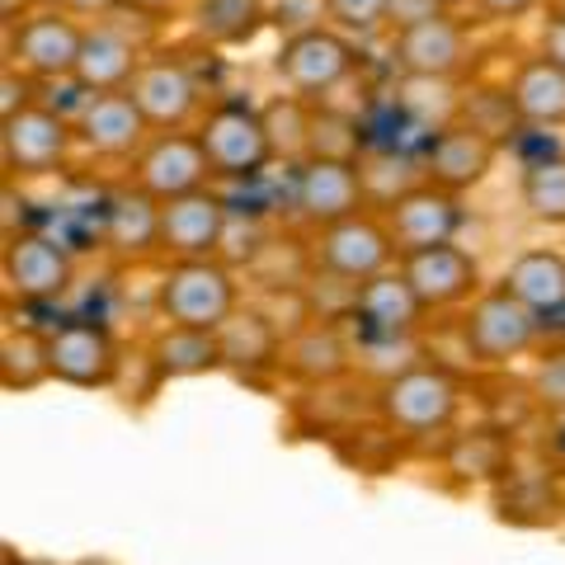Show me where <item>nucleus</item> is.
I'll return each mask as SVG.
<instances>
[{
    "instance_id": "obj_1",
    "label": "nucleus",
    "mask_w": 565,
    "mask_h": 565,
    "mask_svg": "<svg viewBox=\"0 0 565 565\" xmlns=\"http://www.w3.org/2000/svg\"><path fill=\"white\" fill-rule=\"evenodd\" d=\"M377 415L396 438L448 434L462 415V377L444 363H411L377 386Z\"/></svg>"
},
{
    "instance_id": "obj_2",
    "label": "nucleus",
    "mask_w": 565,
    "mask_h": 565,
    "mask_svg": "<svg viewBox=\"0 0 565 565\" xmlns=\"http://www.w3.org/2000/svg\"><path fill=\"white\" fill-rule=\"evenodd\" d=\"M156 311L166 326L222 330L241 311L236 274L222 259H170L156 282Z\"/></svg>"
},
{
    "instance_id": "obj_3",
    "label": "nucleus",
    "mask_w": 565,
    "mask_h": 565,
    "mask_svg": "<svg viewBox=\"0 0 565 565\" xmlns=\"http://www.w3.org/2000/svg\"><path fill=\"white\" fill-rule=\"evenodd\" d=\"M199 141L207 151V166H212V180H259L278 156H274V141L269 128H264V109L245 99H222L199 118Z\"/></svg>"
},
{
    "instance_id": "obj_4",
    "label": "nucleus",
    "mask_w": 565,
    "mask_h": 565,
    "mask_svg": "<svg viewBox=\"0 0 565 565\" xmlns=\"http://www.w3.org/2000/svg\"><path fill=\"white\" fill-rule=\"evenodd\" d=\"M542 316L533 307H523L514 292L504 288H486L462 316V344H467V359L481 363V367H509L527 359L542 340Z\"/></svg>"
},
{
    "instance_id": "obj_5",
    "label": "nucleus",
    "mask_w": 565,
    "mask_h": 565,
    "mask_svg": "<svg viewBox=\"0 0 565 565\" xmlns=\"http://www.w3.org/2000/svg\"><path fill=\"white\" fill-rule=\"evenodd\" d=\"M311 259H316V269H321L326 278L359 288V282L396 269L401 250H396L392 232H386L382 212L363 207V212H353V217H344V222L321 226L316 241H311Z\"/></svg>"
},
{
    "instance_id": "obj_6",
    "label": "nucleus",
    "mask_w": 565,
    "mask_h": 565,
    "mask_svg": "<svg viewBox=\"0 0 565 565\" xmlns=\"http://www.w3.org/2000/svg\"><path fill=\"white\" fill-rule=\"evenodd\" d=\"M359 66V47H353L349 33L330 29V24H307L282 39V47L274 52V71L278 81L288 85V95H302V99H326L330 90L353 76Z\"/></svg>"
},
{
    "instance_id": "obj_7",
    "label": "nucleus",
    "mask_w": 565,
    "mask_h": 565,
    "mask_svg": "<svg viewBox=\"0 0 565 565\" xmlns=\"http://www.w3.org/2000/svg\"><path fill=\"white\" fill-rule=\"evenodd\" d=\"M76 147V118L57 114L52 104H24L20 114L0 118V166L6 180H43L66 166Z\"/></svg>"
},
{
    "instance_id": "obj_8",
    "label": "nucleus",
    "mask_w": 565,
    "mask_h": 565,
    "mask_svg": "<svg viewBox=\"0 0 565 565\" xmlns=\"http://www.w3.org/2000/svg\"><path fill=\"white\" fill-rule=\"evenodd\" d=\"M392 62H396V71L405 81L444 85L452 76H462L467 62H471L467 24L452 20V10H424V14H415V20L396 24Z\"/></svg>"
},
{
    "instance_id": "obj_9",
    "label": "nucleus",
    "mask_w": 565,
    "mask_h": 565,
    "mask_svg": "<svg viewBox=\"0 0 565 565\" xmlns=\"http://www.w3.org/2000/svg\"><path fill=\"white\" fill-rule=\"evenodd\" d=\"M85 47V24L71 20L66 10L47 6L24 14L20 24L6 29V66L24 71L29 81H76V62Z\"/></svg>"
},
{
    "instance_id": "obj_10",
    "label": "nucleus",
    "mask_w": 565,
    "mask_h": 565,
    "mask_svg": "<svg viewBox=\"0 0 565 565\" xmlns=\"http://www.w3.org/2000/svg\"><path fill=\"white\" fill-rule=\"evenodd\" d=\"M363 207H367L363 161H349V156H311V161L292 166V212L311 232L344 222Z\"/></svg>"
},
{
    "instance_id": "obj_11",
    "label": "nucleus",
    "mask_w": 565,
    "mask_h": 565,
    "mask_svg": "<svg viewBox=\"0 0 565 565\" xmlns=\"http://www.w3.org/2000/svg\"><path fill=\"white\" fill-rule=\"evenodd\" d=\"M43 344L52 382L76 386V392H104L118 382L122 349L104 321H62L43 334Z\"/></svg>"
},
{
    "instance_id": "obj_12",
    "label": "nucleus",
    "mask_w": 565,
    "mask_h": 565,
    "mask_svg": "<svg viewBox=\"0 0 565 565\" xmlns=\"http://www.w3.org/2000/svg\"><path fill=\"white\" fill-rule=\"evenodd\" d=\"M128 95L141 109V118L151 122V132H184L203 109V85L189 71V62L174 57V52H151L137 66Z\"/></svg>"
},
{
    "instance_id": "obj_13",
    "label": "nucleus",
    "mask_w": 565,
    "mask_h": 565,
    "mask_svg": "<svg viewBox=\"0 0 565 565\" xmlns=\"http://www.w3.org/2000/svg\"><path fill=\"white\" fill-rule=\"evenodd\" d=\"M386 232H392L401 255L429 250V245H448L457 232H462V193H448L429 180L405 184L401 193L382 203Z\"/></svg>"
},
{
    "instance_id": "obj_14",
    "label": "nucleus",
    "mask_w": 565,
    "mask_h": 565,
    "mask_svg": "<svg viewBox=\"0 0 565 565\" xmlns=\"http://www.w3.org/2000/svg\"><path fill=\"white\" fill-rule=\"evenodd\" d=\"M0 278H6V292L20 302H57L71 292L76 264H71V250L57 236L14 232L0 250Z\"/></svg>"
},
{
    "instance_id": "obj_15",
    "label": "nucleus",
    "mask_w": 565,
    "mask_h": 565,
    "mask_svg": "<svg viewBox=\"0 0 565 565\" xmlns=\"http://www.w3.org/2000/svg\"><path fill=\"white\" fill-rule=\"evenodd\" d=\"M212 180V166H207V151L199 132H151V141L137 151L132 161V184L141 193H151L156 203H170V199H184V193H199Z\"/></svg>"
},
{
    "instance_id": "obj_16",
    "label": "nucleus",
    "mask_w": 565,
    "mask_h": 565,
    "mask_svg": "<svg viewBox=\"0 0 565 565\" xmlns=\"http://www.w3.org/2000/svg\"><path fill=\"white\" fill-rule=\"evenodd\" d=\"M494 156H500V137H490L467 118H448L438 122L429 147H424V180L448 193H467L490 180Z\"/></svg>"
},
{
    "instance_id": "obj_17",
    "label": "nucleus",
    "mask_w": 565,
    "mask_h": 565,
    "mask_svg": "<svg viewBox=\"0 0 565 565\" xmlns=\"http://www.w3.org/2000/svg\"><path fill=\"white\" fill-rule=\"evenodd\" d=\"M396 269L405 274V282L419 292V302L429 311H452V307H471L476 297L486 292L481 282V264L471 250H462L457 241L448 245H429V250L401 255Z\"/></svg>"
},
{
    "instance_id": "obj_18",
    "label": "nucleus",
    "mask_w": 565,
    "mask_h": 565,
    "mask_svg": "<svg viewBox=\"0 0 565 565\" xmlns=\"http://www.w3.org/2000/svg\"><path fill=\"white\" fill-rule=\"evenodd\" d=\"M226 222H232L226 199L212 189L161 203V255L166 259H222Z\"/></svg>"
},
{
    "instance_id": "obj_19",
    "label": "nucleus",
    "mask_w": 565,
    "mask_h": 565,
    "mask_svg": "<svg viewBox=\"0 0 565 565\" xmlns=\"http://www.w3.org/2000/svg\"><path fill=\"white\" fill-rule=\"evenodd\" d=\"M147 141H151V122L141 118L128 90L85 95L76 114V147L99 156V161H137V151Z\"/></svg>"
},
{
    "instance_id": "obj_20",
    "label": "nucleus",
    "mask_w": 565,
    "mask_h": 565,
    "mask_svg": "<svg viewBox=\"0 0 565 565\" xmlns=\"http://www.w3.org/2000/svg\"><path fill=\"white\" fill-rule=\"evenodd\" d=\"M349 311L373 340H411V334L424 326V316H429V307L419 302V292L405 282L401 269H386L377 278L359 282Z\"/></svg>"
},
{
    "instance_id": "obj_21",
    "label": "nucleus",
    "mask_w": 565,
    "mask_h": 565,
    "mask_svg": "<svg viewBox=\"0 0 565 565\" xmlns=\"http://www.w3.org/2000/svg\"><path fill=\"white\" fill-rule=\"evenodd\" d=\"M99 245L122 264L161 255V203H156L151 193H141L137 184L118 189L109 207H104Z\"/></svg>"
},
{
    "instance_id": "obj_22",
    "label": "nucleus",
    "mask_w": 565,
    "mask_h": 565,
    "mask_svg": "<svg viewBox=\"0 0 565 565\" xmlns=\"http://www.w3.org/2000/svg\"><path fill=\"white\" fill-rule=\"evenodd\" d=\"M147 62L128 33H118L114 24H95L85 29V47H81V62H76V81L85 95H114V90H128L137 66Z\"/></svg>"
},
{
    "instance_id": "obj_23",
    "label": "nucleus",
    "mask_w": 565,
    "mask_h": 565,
    "mask_svg": "<svg viewBox=\"0 0 565 565\" xmlns=\"http://www.w3.org/2000/svg\"><path fill=\"white\" fill-rule=\"evenodd\" d=\"M282 373L302 386H330L349 373V344L334 321H307L282 340Z\"/></svg>"
},
{
    "instance_id": "obj_24",
    "label": "nucleus",
    "mask_w": 565,
    "mask_h": 565,
    "mask_svg": "<svg viewBox=\"0 0 565 565\" xmlns=\"http://www.w3.org/2000/svg\"><path fill=\"white\" fill-rule=\"evenodd\" d=\"M504 95L514 104V118L523 128H565V71L546 62L542 52L514 66Z\"/></svg>"
},
{
    "instance_id": "obj_25",
    "label": "nucleus",
    "mask_w": 565,
    "mask_h": 565,
    "mask_svg": "<svg viewBox=\"0 0 565 565\" xmlns=\"http://www.w3.org/2000/svg\"><path fill=\"white\" fill-rule=\"evenodd\" d=\"M217 340H222V363L232 367V373L259 377V373L282 367V340H288V334H282L278 321H269L264 311L241 307L232 321L217 330Z\"/></svg>"
},
{
    "instance_id": "obj_26",
    "label": "nucleus",
    "mask_w": 565,
    "mask_h": 565,
    "mask_svg": "<svg viewBox=\"0 0 565 565\" xmlns=\"http://www.w3.org/2000/svg\"><path fill=\"white\" fill-rule=\"evenodd\" d=\"M184 14L207 47H245L269 24V0H184Z\"/></svg>"
},
{
    "instance_id": "obj_27",
    "label": "nucleus",
    "mask_w": 565,
    "mask_h": 565,
    "mask_svg": "<svg viewBox=\"0 0 565 565\" xmlns=\"http://www.w3.org/2000/svg\"><path fill=\"white\" fill-rule=\"evenodd\" d=\"M147 359L156 367V377H170V382L207 377V373H217V367H226L217 330H193V326H161V334H156L147 349Z\"/></svg>"
},
{
    "instance_id": "obj_28",
    "label": "nucleus",
    "mask_w": 565,
    "mask_h": 565,
    "mask_svg": "<svg viewBox=\"0 0 565 565\" xmlns=\"http://www.w3.org/2000/svg\"><path fill=\"white\" fill-rule=\"evenodd\" d=\"M500 282L523 307H533L542 321H552V316L565 311V255L561 250H523L504 269Z\"/></svg>"
},
{
    "instance_id": "obj_29",
    "label": "nucleus",
    "mask_w": 565,
    "mask_h": 565,
    "mask_svg": "<svg viewBox=\"0 0 565 565\" xmlns=\"http://www.w3.org/2000/svg\"><path fill=\"white\" fill-rule=\"evenodd\" d=\"M264 128H269L274 156L282 166L311 161V147H316V109H311V99H302V95L269 99L264 104Z\"/></svg>"
},
{
    "instance_id": "obj_30",
    "label": "nucleus",
    "mask_w": 565,
    "mask_h": 565,
    "mask_svg": "<svg viewBox=\"0 0 565 565\" xmlns=\"http://www.w3.org/2000/svg\"><path fill=\"white\" fill-rule=\"evenodd\" d=\"M523 207L537 226H565V156H542L523 166Z\"/></svg>"
},
{
    "instance_id": "obj_31",
    "label": "nucleus",
    "mask_w": 565,
    "mask_h": 565,
    "mask_svg": "<svg viewBox=\"0 0 565 565\" xmlns=\"http://www.w3.org/2000/svg\"><path fill=\"white\" fill-rule=\"evenodd\" d=\"M500 514L514 523H556L561 519V494L546 476H519L509 471L500 486Z\"/></svg>"
},
{
    "instance_id": "obj_32",
    "label": "nucleus",
    "mask_w": 565,
    "mask_h": 565,
    "mask_svg": "<svg viewBox=\"0 0 565 565\" xmlns=\"http://www.w3.org/2000/svg\"><path fill=\"white\" fill-rule=\"evenodd\" d=\"M47 344L39 334H6V344H0V382L10 386V392H33L39 382H47Z\"/></svg>"
},
{
    "instance_id": "obj_33",
    "label": "nucleus",
    "mask_w": 565,
    "mask_h": 565,
    "mask_svg": "<svg viewBox=\"0 0 565 565\" xmlns=\"http://www.w3.org/2000/svg\"><path fill=\"white\" fill-rule=\"evenodd\" d=\"M321 10L330 29L349 33V39H373L392 24L396 0H321Z\"/></svg>"
},
{
    "instance_id": "obj_34",
    "label": "nucleus",
    "mask_w": 565,
    "mask_h": 565,
    "mask_svg": "<svg viewBox=\"0 0 565 565\" xmlns=\"http://www.w3.org/2000/svg\"><path fill=\"white\" fill-rule=\"evenodd\" d=\"M527 396L546 415H565V349H546L527 373Z\"/></svg>"
},
{
    "instance_id": "obj_35",
    "label": "nucleus",
    "mask_w": 565,
    "mask_h": 565,
    "mask_svg": "<svg viewBox=\"0 0 565 565\" xmlns=\"http://www.w3.org/2000/svg\"><path fill=\"white\" fill-rule=\"evenodd\" d=\"M0 90H6V99H0V118H10V114H20L24 104H33V81L14 66L0 71Z\"/></svg>"
},
{
    "instance_id": "obj_36",
    "label": "nucleus",
    "mask_w": 565,
    "mask_h": 565,
    "mask_svg": "<svg viewBox=\"0 0 565 565\" xmlns=\"http://www.w3.org/2000/svg\"><path fill=\"white\" fill-rule=\"evenodd\" d=\"M471 6L494 24H514V20H527V14L537 6H546V0H471Z\"/></svg>"
},
{
    "instance_id": "obj_37",
    "label": "nucleus",
    "mask_w": 565,
    "mask_h": 565,
    "mask_svg": "<svg viewBox=\"0 0 565 565\" xmlns=\"http://www.w3.org/2000/svg\"><path fill=\"white\" fill-rule=\"evenodd\" d=\"M537 52L565 71V20H552V14H546L542 29H537Z\"/></svg>"
},
{
    "instance_id": "obj_38",
    "label": "nucleus",
    "mask_w": 565,
    "mask_h": 565,
    "mask_svg": "<svg viewBox=\"0 0 565 565\" xmlns=\"http://www.w3.org/2000/svg\"><path fill=\"white\" fill-rule=\"evenodd\" d=\"M57 10H66L71 20H95V24H104L114 10H122V0H52Z\"/></svg>"
},
{
    "instance_id": "obj_39",
    "label": "nucleus",
    "mask_w": 565,
    "mask_h": 565,
    "mask_svg": "<svg viewBox=\"0 0 565 565\" xmlns=\"http://www.w3.org/2000/svg\"><path fill=\"white\" fill-rule=\"evenodd\" d=\"M174 6H180V0H122V10H137V14H147V20H161Z\"/></svg>"
},
{
    "instance_id": "obj_40",
    "label": "nucleus",
    "mask_w": 565,
    "mask_h": 565,
    "mask_svg": "<svg viewBox=\"0 0 565 565\" xmlns=\"http://www.w3.org/2000/svg\"><path fill=\"white\" fill-rule=\"evenodd\" d=\"M0 14H6V29H10V24H20L24 14H33V10H29V0H6V6H0Z\"/></svg>"
},
{
    "instance_id": "obj_41",
    "label": "nucleus",
    "mask_w": 565,
    "mask_h": 565,
    "mask_svg": "<svg viewBox=\"0 0 565 565\" xmlns=\"http://www.w3.org/2000/svg\"><path fill=\"white\" fill-rule=\"evenodd\" d=\"M546 14H552V20H565V0H546Z\"/></svg>"
},
{
    "instance_id": "obj_42",
    "label": "nucleus",
    "mask_w": 565,
    "mask_h": 565,
    "mask_svg": "<svg viewBox=\"0 0 565 565\" xmlns=\"http://www.w3.org/2000/svg\"><path fill=\"white\" fill-rule=\"evenodd\" d=\"M434 10H457V6H471V0H429Z\"/></svg>"
},
{
    "instance_id": "obj_43",
    "label": "nucleus",
    "mask_w": 565,
    "mask_h": 565,
    "mask_svg": "<svg viewBox=\"0 0 565 565\" xmlns=\"http://www.w3.org/2000/svg\"><path fill=\"white\" fill-rule=\"evenodd\" d=\"M85 565H104V561H85Z\"/></svg>"
}]
</instances>
